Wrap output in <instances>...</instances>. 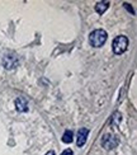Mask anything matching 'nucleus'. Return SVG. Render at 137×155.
Segmentation results:
<instances>
[{
    "label": "nucleus",
    "mask_w": 137,
    "mask_h": 155,
    "mask_svg": "<svg viewBox=\"0 0 137 155\" xmlns=\"http://www.w3.org/2000/svg\"><path fill=\"white\" fill-rule=\"evenodd\" d=\"M125 6H126V8H127V9L129 10V12H131V13H132V14H135V12L132 10V8H129V5H128V4H125Z\"/></svg>",
    "instance_id": "11"
},
{
    "label": "nucleus",
    "mask_w": 137,
    "mask_h": 155,
    "mask_svg": "<svg viewBox=\"0 0 137 155\" xmlns=\"http://www.w3.org/2000/svg\"><path fill=\"white\" fill-rule=\"evenodd\" d=\"M122 120V116L118 113V112H116L113 114V120H112V124H118V122Z\"/></svg>",
    "instance_id": "9"
},
{
    "label": "nucleus",
    "mask_w": 137,
    "mask_h": 155,
    "mask_svg": "<svg viewBox=\"0 0 137 155\" xmlns=\"http://www.w3.org/2000/svg\"><path fill=\"white\" fill-rule=\"evenodd\" d=\"M61 140H62V143H65V144H71V143H73V140H74L73 131H71V130H66V131L64 132Z\"/></svg>",
    "instance_id": "8"
},
{
    "label": "nucleus",
    "mask_w": 137,
    "mask_h": 155,
    "mask_svg": "<svg viewBox=\"0 0 137 155\" xmlns=\"http://www.w3.org/2000/svg\"><path fill=\"white\" fill-rule=\"evenodd\" d=\"M112 48H113V52L116 55H122L123 52H126L127 48H128V38L126 36H117L113 43H112Z\"/></svg>",
    "instance_id": "2"
},
{
    "label": "nucleus",
    "mask_w": 137,
    "mask_h": 155,
    "mask_svg": "<svg viewBox=\"0 0 137 155\" xmlns=\"http://www.w3.org/2000/svg\"><path fill=\"white\" fill-rule=\"evenodd\" d=\"M108 8H109V2H99L95 4V12L99 13V14H103Z\"/></svg>",
    "instance_id": "7"
},
{
    "label": "nucleus",
    "mask_w": 137,
    "mask_h": 155,
    "mask_svg": "<svg viewBox=\"0 0 137 155\" xmlns=\"http://www.w3.org/2000/svg\"><path fill=\"white\" fill-rule=\"evenodd\" d=\"M118 144H119V140L117 136H114V135L107 134V135H104L102 139V145H103V147H106V149H114Z\"/></svg>",
    "instance_id": "3"
},
{
    "label": "nucleus",
    "mask_w": 137,
    "mask_h": 155,
    "mask_svg": "<svg viewBox=\"0 0 137 155\" xmlns=\"http://www.w3.org/2000/svg\"><path fill=\"white\" fill-rule=\"evenodd\" d=\"M61 155H74V153H73V150H71V149H66V150H64L61 153Z\"/></svg>",
    "instance_id": "10"
},
{
    "label": "nucleus",
    "mask_w": 137,
    "mask_h": 155,
    "mask_svg": "<svg viewBox=\"0 0 137 155\" xmlns=\"http://www.w3.org/2000/svg\"><path fill=\"white\" fill-rule=\"evenodd\" d=\"M15 107L18 112H27L28 111V102L23 97H19L15 99Z\"/></svg>",
    "instance_id": "6"
},
{
    "label": "nucleus",
    "mask_w": 137,
    "mask_h": 155,
    "mask_svg": "<svg viewBox=\"0 0 137 155\" xmlns=\"http://www.w3.org/2000/svg\"><path fill=\"white\" fill-rule=\"evenodd\" d=\"M107 38H108V35L104 29H102V28L100 29H94L89 36V43H90V46H93L95 48H99L107 42Z\"/></svg>",
    "instance_id": "1"
},
{
    "label": "nucleus",
    "mask_w": 137,
    "mask_h": 155,
    "mask_svg": "<svg viewBox=\"0 0 137 155\" xmlns=\"http://www.w3.org/2000/svg\"><path fill=\"white\" fill-rule=\"evenodd\" d=\"M18 56L15 54H6L4 56V59H3V65L5 69H8V70H11V69H14L17 68L18 65Z\"/></svg>",
    "instance_id": "4"
},
{
    "label": "nucleus",
    "mask_w": 137,
    "mask_h": 155,
    "mask_svg": "<svg viewBox=\"0 0 137 155\" xmlns=\"http://www.w3.org/2000/svg\"><path fill=\"white\" fill-rule=\"evenodd\" d=\"M88 136H89V130H88V128H85V127L80 128V130L77 131L76 145L79 146V147L84 146V145H85V143H86V139H88Z\"/></svg>",
    "instance_id": "5"
},
{
    "label": "nucleus",
    "mask_w": 137,
    "mask_h": 155,
    "mask_svg": "<svg viewBox=\"0 0 137 155\" xmlns=\"http://www.w3.org/2000/svg\"><path fill=\"white\" fill-rule=\"evenodd\" d=\"M44 155H56V154H55V151H54V150H50V151L46 153Z\"/></svg>",
    "instance_id": "12"
}]
</instances>
